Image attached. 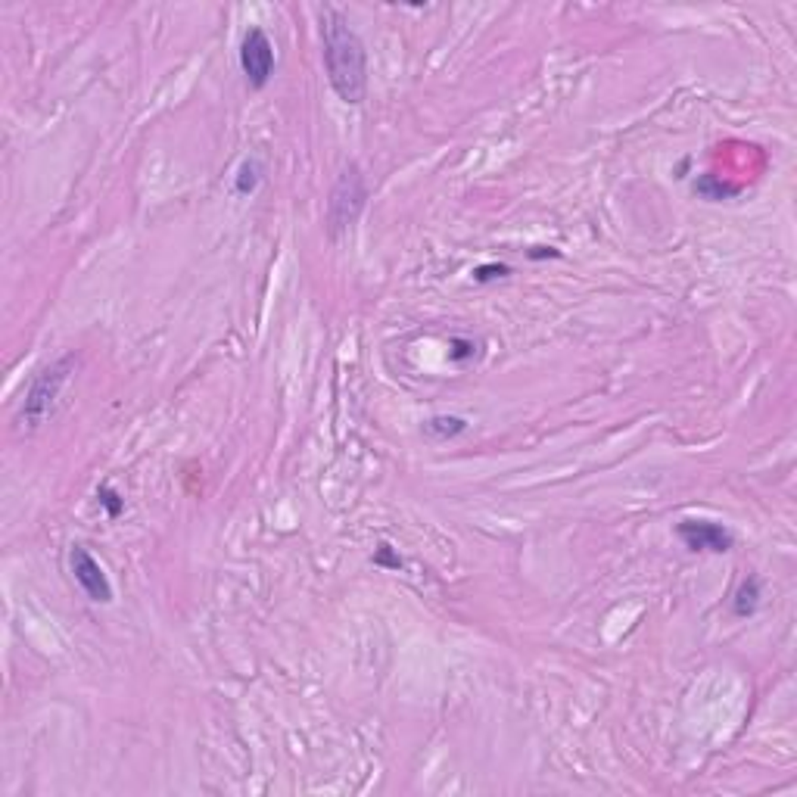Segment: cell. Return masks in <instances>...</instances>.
Here are the masks:
<instances>
[{
    "label": "cell",
    "mask_w": 797,
    "mask_h": 797,
    "mask_svg": "<svg viewBox=\"0 0 797 797\" xmlns=\"http://www.w3.org/2000/svg\"><path fill=\"white\" fill-rule=\"evenodd\" d=\"M321 28V63L333 94L346 106H359L368 97V50L346 13L337 6H318Z\"/></svg>",
    "instance_id": "cell-1"
},
{
    "label": "cell",
    "mask_w": 797,
    "mask_h": 797,
    "mask_svg": "<svg viewBox=\"0 0 797 797\" xmlns=\"http://www.w3.org/2000/svg\"><path fill=\"white\" fill-rule=\"evenodd\" d=\"M75 368H79V359L72 352L59 355V359L47 362L44 368H37L32 374V381L26 386V396H22V405L16 412V427L19 430H37L44 421L53 414L59 396H63L66 383L72 381Z\"/></svg>",
    "instance_id": "cell-2"
},
{
    "label": "cell",
    "mask_w": 797,
    "mask_h": 797,
    "mask_svg": "<svg viewBox=\"0 0 797 797\" xmlns=\"http://www.w3.org/2000/svg\"><path fill=\"white\" fill-rule=\"evenodd\" d=\"M364 206H368V184L359 163L343 165V172L333 181V191L328 200V234L333 240L343 237L346 231H352L355 222L362 218Z\"/></svg>",
    "instance_id": "cell-3"
},
{
    "label": "cell",
    "mask_w": 797,
    "mask_h": 797,
    "mask_svg": "<svg viewBox=\"0 0 797 797\" xmlns=\"http://www.w3.org/2000/svg\"><path fill=\"white\" fill-rule=\"evenodd\" d=\"M237 59H240V72H243V79H246L249 90H265L268 88V81L275 79L278 53H275L271 37L265 35V28H259V26L246 28V35H243V41H240Z\"/></svg>",
    "instance_id": "cell-4"
},
{
    "label": "cell",
    "mask_w": 797,
    "mask_h": 797,
    "mask_svg": "<svg viewBox=\"0 0 797 797\" xmlns=\"http://www.w3.org/2000/svg\"><path fill=\"white\" fill-rule=\"evenodd\" d=\"M676 536L695 555H726V551L735 549L732 530L710 518H682L676 523Z\"/></svg>",
    "instance_id": "cell-5"
},
{
    "label": "cell",
    "mask_w": 797,
    "mask_h": 797,
    "mask_svg": "<svg viewBox=\"0 0 797 797\" xmlns=\"http://www.w3.org/2000/svg\"><path fill=\"white\" fill-rule=\"evenodd\" d=\"M69 571H72L75 586L85 592L88 602H94V604H112V598H116V592H112V582H110V576H106L100 561L90 555L88 545L75 542L72 549H69Z\"/></svg>",
    "instance_id": "cell-6"
},
{
    "label": "cell",
    "mask_w": 797,
    "mask_h": 797,
    "mask_svg": "<svg viewBox=\"0 0 797 797\" xmlns=\"http://www.w3.org/2000/svg\"><path fill=\"white\" fill-rule=\"evenodd\" d=\"M760 598H763V586H760V576L748 573L745 580L739 582V589H735L732 595V613L741 620L754 617L757 611H760Z\"/></svg>",
    "instance_id": "cell-7"
},
{
    "label": "cell",
    "mask_w": 797,
    "mask_h": 797,
    "mask_svg": "<svg viewBox=\"0 0 797 797\" xmlns=\"http://www.w3.org/2000/svg\"><path fill=\"white\" fill-rule=\"evenodd\" d=\"M265 174H268V169H265V159L259 153L246 156L240 163V169L234 172V194H237V196H253L262 187Z\"/></svg>",
    "instance_id": "cell-8"
},
{
    "label": "cell",
    "mask_w": 797,
    "mask_h": 797,
    "mask_svg": "<svg viewBox=\"0 0 797 797\" xmlns=\"http://www.w3.org/2000/svg\"><path fill=\"white\" fill-rule=\"evenodd\" d=\"M424 434L436 443H449V439H458L461 434H467V421L458 414H436L430 421H424Z\"/></svg>",
    "instance_id": "cell-9"
},
{
    "label": "cell",
    "mask_w": 797,
    "mask_h": 797,
    "mask_svg": "<svg viewBox=\"0 0 797 797\" xmlns=\"http://www.w3.org/2000/svg\"><path fill=\"white\" fill-rule=\"evenodd\" d=\"M695 194H701L704 200H710V203H719V200H729V196L739 194V187H735V184H719L713 174H704V178L695 181Z\"/></svg>",
    "instance_id": "cell-10"
},
{
    "label": "cell",
    "mask_w": 797,
    "mask_h": 797,
    "mask_svg": "<svg viewBox=\"0 0 797 797\" xmlns=\"http://www.w3.org/2000/svg\"><path fill=\"white\" fill-rule=\"evenodd\" d=\"M97 505H100L106 511V518H112V520L125 514V496H121L116 486H110V483L97 486Z\"/></svg>",
    "instance_id": "cell-11"
},
{
    "label": "cell",
    "mask_w": 797,
    "mask_h": 797,
    "mask_svg": "<svg viewBox=\"0 0 797 797\" xmlns=\"http://www.w3.org/2000/svg\"><path fill=\"white\" fill-rule=\"evenodd\" d=\"M477 355V343L474 340H465V337H455L452 343H449V359L455 362V364H461V362H470Z\"/></svg>",
    "instance_id": "cell-12"
},
{
    "label": "cell",
    "mask_w": 797,
    "mask_h": 797,
    "mask_svg": "<svg viewBox=\"0 0 797 797\" xmlns=\"http://www.w3.org/2000/svg\"><path fill=\"white\" fill-rule=\"evenodd\" d=\"M374 564L377 567H386V571H399L402 567V558L396 555V549H393L390 542H381L374 551Z\"/></svg>",
    "instance_id": "cell-13"
},
{
    "label": "cell",
    "mask_w": 797,
    "mask_h": 797,
    "mask_svg": "<svg viewBox=\"0 0 797 797\" xmlns=\"http://www.w3.org/2000/svg\"><path fill=\"white\" fill-rule=\"evenodd\" d=\"M508 275H511V268H508V265H480V268L474 271V280H477V284H492V280L508 278Z\"/></svg>",
    "instance_id": "cell-14"
},
{
    "label": "cell",
    "mask_w": 797,
    "mask_h": 797,
    "mask_svg": "<svg viewBox=\"0 0 797 797\" xmlns=\"http://www.w3.org/2000/svg\"><path fill=\"white\" fill-rule=\"evenodd\" d=\"M558 249L555 246H536L533 253H530V259H558Z\"/></svg>",
    "instance_id": "cell-15"
}]
</instances>
